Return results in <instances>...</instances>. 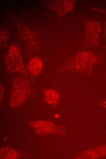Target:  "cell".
<instances>
[{
  "label": "cell",
  "instance_id": "cell-2",
  "mask_svg": "<svg viewBox=\"0 0 106 159\" xmlns=\"http://www.w3.org/2000/svg\"><path fill=\"white\" fill-rule=\"evenodd\" d=\"M42 63L38 58L32 59L28 65V69L30 72L34 76H37L41 73L42 68Z\"/></svg>",
  "mask_w": 106,
  "mask_h": 159
},
{
  "label": "cell",
  "instance_id": "cell-1",
  "mask_svg": "<svg viewBox=\"0 0 106 159\" xmlns=\"http://www.w3.org/2000/svg\"><path fill=\"white\" fill-rule=\"evenodd\" d=\"M11 106L14 107L21 105L29 94L30 87L27 82L23 78L18 77L12 83Z\"/></svg>",
  "mask_w": 106,
  "mask_h": 159
}]
</instances>
